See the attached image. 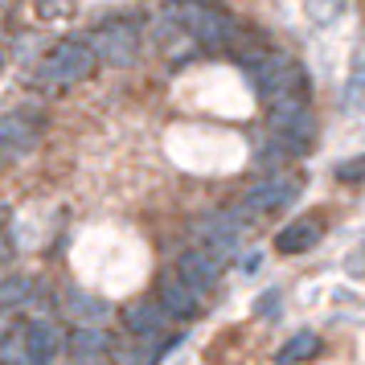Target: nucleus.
I'll list each match as a JSON object with an SVG mask.
<instances>
[{
  "label": "nucleus",
  "instance_id": "obj_11",
  "mask_svg": "<svg viewBox=\"0 0 365 365\" xmlns=\"http://www.w3.org/2000/svg\"><path fill=\"white\" fill-rule=\"evenodd\" d=\"M62 349V332L37 320V324H25V353H29V365H46L53 361V353Z\"/></svg>",
  "mask_w": 365,
  "mask_h": 365
},
{
  "label": "nucleus",
  "instance_id": "obj_1",
  "mask_svg": "<svg viewBox=\"0 0 365 365\" xmlns=\"http://www.w3.org/2000/svg\"><path fill=\"white\" fill-rule=\"evenodd\" d=\"M173 21H177L197 46H205V50H230L234 41L242 37L238 25H234V17H226L214 4H201V0H181V4L173 9Z\"/></svg>",
  "mask_w": 365,
  "mask_h": 365
},
{
  "label": "nucleus",
  "instance_id": "obj_10",
  "mask_svg": "<svg viewBox=\"0 0 365 365\" xmlns=\"http://www.w3.org/2000/svg\"><path fill=\"white\" fill-rule=\"evenodd\" d=\"M123 329L132 336H156L165 329V308L156 299H135V304L123 308Z\"/></svg>",
  "mask_w": 365,
  "mask_h": 365
},
{
  "label": "nucleus",
  "instance_id": "obj_12",
  "mask_svg": "<svg viewBox=\"0 0 365 365\" xmlns=\"http://www.w3.org/2000/svg\"><path fill=\"white\" fill-rule=\"evenodd\" d=\"M66 308H70V316H74L78 324H91V329H99L103 320L111 316V304L99 299V296H91V292H70Z\"/></svg>",
  "mask_w": 365,
  "mask_h": 365
},
{
  "label": "nucleus",
  "instance_id": "obj_9",
  "mask_svg": "<svg viewBox=\"0 0 365 365\" xmlns=\"http://www.w3.org/2000/svg\"><path fill=\"white\" fill-rule=\"evenodd\" d=\"M320 234H324L320 217H296L275 234V250L279 255H304V250H312L320 242Z\"/></svg>",
  "mask_w": 365,
  "mask_h": 365
},
{
  "label": "nucleus",
  "instance_id": "obj_8",
  "mask_svg": "<svg viewBox=\"0 0 365 365\" xmlns=\"http://www.w3.org/2000/svg\"><path fill=\"white\" fill-rule=\"evenodd\" d=\"M177 275H181L193 292H210V287L217 283V275H222V263H217L210 250L193 247V250H185L181 259H177Z\"/></svg>",
  "mask_w": 365,
  "mask_h": 365
},
{
  "label": "nucleus",
  "instance_id": "obj_4",
  "mask_svg": "<svg viewBox=\"0 0 365 365\" xmlns=\"http://www.w3.org/2000/svg\"><path fill=\"white\" fill-rule=\"evenodd\" d=\"M41 140V115L37 111H9L0 115V165H13Z\"/></svg>",
  "mask_w": 365,
  "mask_h": 365
},
{
  "label": "nucleus",
  "instance_id": "obj_20",
  "mask_svg": "<svg viewBox=\"0 0 365 365\" xmlns=\"http://www.w3.org/2000/svg\"><path fill=\"white\" fill-rule=\"evenodd\" d=\"M271 312H279V292H263L259 296V316H271Z\"/></svg>",
  "mask_w": 365,
  "mask_h": 365
},
{
  "label": "nucleus",
  "instance_id": "obj_21",
  "mask_svg": "<svg viewBox=\"0 0 365 365\" xmlns=\"http://www.w3.org/2000/svg\"><path fill=\"white\" fill-rule=\"evenodd\" d=\"M46 365H50V361H46Z\"/></svg>",
  "mask_w": 365,
  "mask_h": 365
},
{
  "label": "nucleus",
  "instance_id": "obj_6",
  "mask_svg": "<svg viewBox=\"0 0 365 365\" xmlns=\"http://www.w3.org/2000/svg\"><path fill=\"white\" fill-rule=\"evenodd\" d=\"M296 197H299V181L296 177H287V173H271V177L255 181L247 193H242V210H250V214H275V210H283V205H292Z\"/></svg>",
  "mask_w": 365,
  "mask_h": 365
},
{
  "label": "nucleus",
  "instance_id": "obj_19",
  "mask_svg": "<svg viewBox=\"0 0 365 365\" xmlns=\"http://www.w3.org/2000/svg\"><path fill=\"white\" fill-rule=\"evenodd\" d=\"M336 181H345V185H357V181H365V156H353V160H341V165H336Z\"/></svg>",
  "mask_w": 365,
  "mask_h": 365
},
{
  "label": "nucleus",
  "instance_id": "obj_5",
  "mask_svg": "<svg viewBox=\"0 0 365 365\" xmlns=\"http://www.w3.org/2000/svg\"><path fill=\"white\" fill-rule=\"evenodd\" d=\"M193 238L201 242V250H210L214 259L230 255L238 242H242V217L226 214V210H214V214H201L193 222Z\"/></svg>",
  "mask_w": 365,
  "mask_h": 365
},
{
  "label": "nucleus",
  "instance_id": "obj_2",
  "mask_svg": "<svg viewBox=\"0 0 365 365\" xmlns=\"http://www.w3.org/2000/svg\"><path fill=\"white\" fill-rule=\"evenodd\" d=\"M95 66H99V58H95V50L86 41H58L41 58L37 74H41V83H50V86H74V83H83V78H91Z\"/></svg>",
  "mask_w": 365,
  "mask_h": 365
},
{
  "label": "nucleus",
  "instance_id": "obj_13",
  "mask_svg": "<svg viewBox=\"0 0 365 365\" xmlns=\"http://www.w3.org/2000/svg\"><path fill=\"white\" fill-rule=\"evenodd\" d=\"M320 353V336L316 332H296L292 341H283L279 353H275V365H299V361H312Z\"/></svg>",
  "mask_w": 365,
  "mask_h": 365
},
{
  "label": "nucleus",
  "instance_id": "obj_17",
  "mask_svg": "<svg viewBox=\"0 0 365 365\" xmlns=\"http://www.w3.org/2000/svg\"><path fill=\"white\" fill-rule=\"evenodd\" d=\"M345 13V0H304V17L312 25H332Z\"/></svg>",
  "mask_w": 365,
  "mask_h": 365
},
{
  "label": "nucleus",
  "instance_id": "obj_7",
  "mask_svg": "<svg viewBox=\"0 0 365 365\" xmlns=\"http://www.w3.org/2000/svg\"><path fill=\"white\" fill-rule=\"evenodd\" d=\"M156 304L165 308V316H181V320H189V316L201 312V292H193V287H189V283L173 271V275H165V279H160Z\"/></svg>",
  "mask_w": 365,
  "mask_h": 365
},
{
  "label": "nucleus",
  "instance_id": "obj_14",
  "mask_svg": "<svg viewBox=\"0 0 365 365\" xmlns=\"http://www.w3.org/2000/svg\"><path fill=\"white\" fill-rule=\"evenodd\" d=\"M25 304H34V279H29V275H9V279H0V312H17Z\"/></svg>",
  "mask_w": 365,
  "mask_h": 365
},
{
  "label": "nucleus",
  "instance_id": "obj_16",
  "mask_svg": "<svg viewBox=\"0 0 365 365\" xmlns=\"http://www.w3.org/2000/svg\"><path fill=\"white\" fill-rule=\"evenodd\" d=\"M0 365H29V353H25V324H13V329L0 332Z\"/></svg>",
  "mask_w": 365,
  "mask_h": 365
},
{
  "label": "nucleus",
  "instance_id": "obj_15",
  "mask_svg": "<svg viewBox=\"0 0 365 365\" xmlns=\"http://www.w3.org/2000/svg\"><path fill=\"white\" fill-rule=\"evenodd\" d=\"M107 332L91 329V324H78V332L70 336V349H74V357H83V361H95V357H103L107 353Z\"/></svg>",
  "mask_w": 365,
  "mask_h": 365
},
{
  "label": "nucleus",
  "instance_id": "obj_18",
  "mask_svg": "<svg viewBox=\"0 0 365 365\" xmlns=\"http://www.w3.org/2000/svg\"><path fill=\"white\" fill-rule=\"evenodd\" d=\"M345 107L349 111H365V70H357L345 83Z\"/></svg>",
  "mask_w": 365,
  "mask_h": 365
},
{
  "label": "nucleus",
  "instance_id": "obj_3",
  "mask_svg": "<svg viewBox=\"0 0 365 365\" xmlns=\"http://www.w3.org/2000/svg\"><path fill=\"white\" fill-rule=\"evenodd\" d=\"M86 46L95 50V58L99 62H111V66H128L135 58V46H140V29H135L132 21H107V25H99L95 34L86 37Z\"/></svg>",
  "mask_w": 365,
  "mask_h": 365
}]
</instances>
